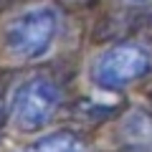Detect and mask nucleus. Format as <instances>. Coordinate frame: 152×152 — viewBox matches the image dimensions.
<instances>
[{"label": "nucleus", "mask_w": 152, "mask_h": 152, "mask_svg": "<svg viewBox=\"0 0 152 152\" xmlns=\"http://www.w3.org/2000/svg\"><path fill=\"white\" fill-rule=\"evenodd\" d=\"M23 152H84V142L74 132H51L41 140L31 142Z\"/></svg>", "instance_id": "nucleus-4"}, {"label": "nucleus", "mask_w": 152, "mask_h": 152, "mask_svg": "<svg viewBox=\"0 0 152 152\" xmlns=\"http://www.w3.org/2000/svg\"><path fill=\"white\" fill-rule=\"evenodd\" d=\"M152 71V53L137 41H117L91 64V84L102 91H122Z\"/></svg>", "instance_id": "nucleus-2"}, {"label": "nucleus", "mask_w": 152, "mask_h": 152, "mask_svg": "<svg viewBox=\"0 0 152 152\" xmlns=\"http://www.w3.org/2000/svg\"><path fill=\"white\" fill-rule=\"evenodd\" d=\"M64 8H89L94 5V3H99V0H58Z\"/></svg>", "instance_id": "nucleus-6"}, {"label": "nucleus", "mask_w": 152, "mask_h": 152, "mask_svg": "<svg viewBox=\"0 0 152 152\" xmlns=\"http://www.w3.org/2000/svg\"><path fill=\"white\" fill-rule=\"evenodd\" d=\"M10 3H18V0H0V5H10Z\"/></svg>", "instance_id": "nucleus-8"}, {"label": "nucleus", "mask_w": 152, "mask_h": 152, "mask_svg": "<svg viewBox=\"0 0 152 152\" xmlns=\"http://www.w3.org/2000/svg\"><path fill=\"white\" fill-rule=\"evenodd\" d=\"M61 107V89L51 76H31L10 99V122L20 132H36L56 117Z\"/></svg>", "instance_id": "nucleus-3"}, {"label": "nucleus", "mask_w": 152, "mask_h": 152, "mask_svg": "<svg viewBox=\"0 0 152 152\" xmlns=\"http://www.w3.org/2000/svg\"><path fill=\"white\" fill-rule=\"evenodd\" d=\"M122 3H127V5H140V8L152 5V0H122Z\"/></svg>", "instance_id": "nucleus-7"}, {"label": "nucleus", "mask_w": 152, "mask_h": 152, "mask_svg": "<svg viewBox=\"0 0 152 152\" xmlns=\"http://www.w3.org/2000/svg\"><path fill=\"white\" fill-rule=\"evenodd\" d=\"M122 134L132 145H150L152 142V112H132L122 124Z\"/></svg>", "instance_id": "nucleus-5"}, {"label": "nucleus", "mask_w": 152, "mask_h": 152, "mask_svg": "<svg viewBox=\"0 0 152 152\" xmlns=\"http://www.w3.org/2000/svg\"><path fill=\"white\" fill-rule=\"evenodd\" d=\"M61 28L53 5H36L18 13L3 31V46L15 61H38L48 53Z\"/></svg>", "instance_id": "nucleus-1"}]
</instances>
